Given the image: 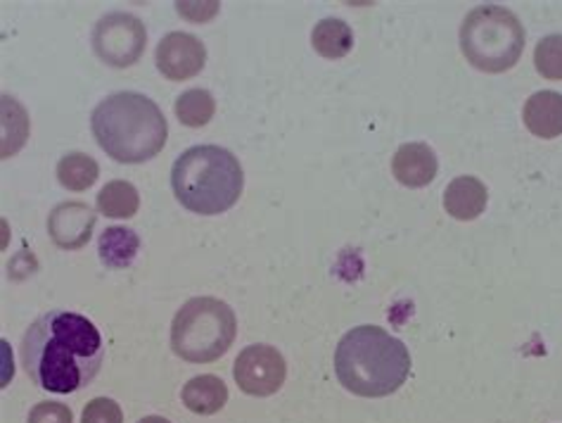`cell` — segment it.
Returning <instances> with one entry per match:
<instances>
[{"mask_svg": "<svg viewBox=\"0 0 562 423\" xmlns=\"http://www.w3.org/2000/svg\"><path fill=\"white\" fill-rule=\"evenodd\" d=\"M20 357L34 386L69 396L95 381L105 361V345L91 319L50 310L26 329Z\"/></svg>", "mask_w": 562, "mask_h": 423, "instance_id": "obj_1", "label": "cell"}, {"mask_svg": "<svg viewBox=\"0 0 562 423\" xmlns=\"http://www.w3.org/2000/svg\"><path fill=\"white\" fill-rule=\"evenodd\" d=\"M91 129L100 148L122 165H140L157 157L169 136V124L155 100L133 91L114 93L98 103Z\"/></svg>", "mask_w": 562, "mask_h": 423, "instance_id": "obj_2", "label": "cell"}, {"mask_svg": "<svg viewBox=\"0 0 562 423\" xmlns=\"http://www.w3.org/2000/svg\"><path fill=\"white\" fill-rule=\"evenodd\" d=\"M335 374L353 396L387 398L406 383L411 353L380 326H357L335 349Z\"/></svg>", "mask_w": 562, "mask_h": 423, "instance_id": "obj_3", "label": "cell"}, {"mask_svg": "<svg viewBox=\"0 0 562 423\" xmlns=\"http://www.w3.org/2000/svg\"><path fill=\"white\" fill-rule=\"evenodd\" d=\"M243 186L240 159L221 145H195L176 159L171 169L176 200L204 216L228 212L240 200Z\"/></svg>", "mask_w": 562, "mask_h": 423, "instance_id": "obj_4", "label": "cell"}, {"mask_svg": "<svg viewBox=\"0 0 562 423\" xmlns=\"http://www.w3.org/2000/svg\"><path fill=\"white\" fill-rule=\"evenodd\" d=\"M235 335L238 319L231 304L216 298H192L173 316L171 347L190 364H210L228 353Z\"/></svg>", "mask_w": 562, "mask_h": 423, "instance_id": "obj_5", "label": "cell"}, {"mask_svg": "<svg viewBox=\"0 0 562 423\" xmlns=\"http://www.w3.org/2000/svg\"><path fill=\"white\" fill-rule=\"evenodd\" d=\"M461 51L472 67L501 75L520 63L525 26L508 8L480 5L461 26Z\"/></svg>", "mask_w": 562, "mask_h": 423, "instance_id": "obj_6", "label": "cell"}, {"mask_svg": "<svg viewBox=\"0 0 562 423\" xmlns=\"http://www.w3.org/2000/svg\"><path fill=\"white\" fill-rule=\"evenodd\" d=\"M147 43L145 24L128 12H110L93 29V51L102 63L124 69L136 65Z\"/></svg>", "mask_w": 562, "mask_h": 423, "instance_id": "obj_7", "label": "cell"}, {"mask_svg": "<svg viewBox=\"0 0 562 423\" xmlns=\"http://www.w3.org/2000/svg\"><path fill=\"white\" fill-rule=\"evenodd\" d=\"M235 383L251 398H269L283 388L288 378L285 357L271 345H249L235 359Z\"/></svg>", "mask_w": 562, "mask_h": 423, "instance_id": "obj_8", "label": "cell"}, {"mask_svg": "<svg viewBox=\"0 0 562 423\" xmlns=\"http://www.w3.org/2000/svg\"><path fill=\"white\" fill-rule=\"evenodd\" d=\"M157 69L169 81H186L198 77L206 65L204 43L186 32H171L159 41L155 53Z\"/></svg>", "mask_w": 562, "mask_h": 423, "instance_id": "obj_9", "label": "cell"}, {"mask_svg": "<svg viewBox=\"0 0 562 423\" xmlns=\"http://www.w3.org/2000/svg\"><path fill=\"white\" fill-rule=\"evenodd\" d=\"M98 214L86 202H63L48 216V233L63 251H79L93 236Z\"/></svg>", "mask_w": 562, "mask_h": 423, "instance_id": "obj_10", "label": "cell"}, {"mask_svg": "<svg viewBox=\"0 0 562 423\" xmlns=\"http://www.w3.org/2000/svg\"><path fill=\"white\" fill-rule=\"evenodd\" d=\"M392 171L396 181L408 188L430 186L439 171L437 155L425 143H404L392 159Z\"/></svg>", "mask_w": 562, "mask_h": 423, "instance_id": "obj_11", "label": "cell"}, {"mask_svg": "<svg viewBox=\"0 0 562 423\" xmlns=\"http://www.w3.org/2000/svg\"><path fill=\"white\" fill-rule=\"evenodd\" d=\"M486 202H490V193L477 177H458L443 191V210L458 222L477 219L486 210Z\"/></svg>", "mask_w": 562, "mask_h": 423, "instance_id": "obj_12", "label": "cell"}, {"mask_svg": "<svg viewBox=\"0 0 562 423\" xmlns=\"http://www.w3.org/2000/svg\"><path fill=\"white\" fill-rule=\"evenodd\" d=\"M525 124L539 138L562 136V93L539 91L525 103Z\"/></svg>", "mask_w": 562, "mask_h": 423, "instance_id": "obj_13", "label": "cell"}, {"mask_svg": "<svg viewBox=\"0 0 562 423\" xmlns=\"http://www.w3.org/2000/svg\"><path fill=\"white\" fill-rule=\"evenodd\" d=\"M183 404L192 414L200 416H212L216 412H221L228 402V388L226 383L221 381L218 376L204 374V376H195L183 386Z\"/></svg>", "mask_w": 562, "mask_h": 423, "instance_id": "obj_14", "label": "cell"}, {"mask_svg": "<svg viewBox=\"0 0 562 423\" xmlns=\"http://www.w3.org/2000/svg\"><path fill=\"white\" fill-rule=\"evenodd\" d=\"M140 251V236L136 231L124 229V226H110L102 231L98 241V253L100 261L108 269H124L133 259H136Z\"/></svg>", "mask_w": 562, "mask_h": 423, "instance_id": "obj_15", "label": "cell"}, {"mask_svg": "<svg viewBox=\"0 0 562 423\" xmlns=\"http://www.w3.org/2000/svg\"><path fill=\"white\" fill-rule=\"evenodd\" d=\"M314 51L325 57V60H342V57L353 48V32L345 20L325 18L312 32Z\"/></svg>", "mask_w": 562, "mask_h": 423, "instance_id": "obj_16", "label": "cell"}, {"mask_svg": "<svg viewBox=\"0 0 562 423\" xmlns=\"http://www.w3.org/2000/svg\"><path fill=\"white\" fill-rule=\"evenodd\" d=\"M100 177V167L91 155L86 153H67L57 163V179L67 188V191L81 193L88 191Z\"/></svg>", "mask_w": 562, "mask_h": 423, "instance_id": "obj_17", "label": "cell"}, {"mask_svg": "<svg viewBox=\"0 0 562 423\" xmlns=\"http://www.w3.org/2000/svg\"><path fill=\"white\" fill-rule=\"evenodd\" d=\"M140 208L138 188L128 181H110L98 193V212L112 219H131Z\"/></svg>", "mask_w": 562, "mask_h": 423, "instance_id": "obj_18", "label": "cell"}, {"mask_svg": "<svg viewBox=\"0 0 562 423\" xmlns=\"http://www.w3.org/2000/svg\"><path fill=\"white\" fill-rule=\"evenodd\" d=\"M173 110H176V116H179L181 124H186L190 129H200L214 120L216 100L210 91L190 89L179 96Z\"/></svg>", "mask_w": 562, "mask_h": 423, "instance_id": "obj_19", "label": "cell"}, {"mask_svg": "<svg viewBox=\"0 0 562 423\" xmlns=\"http://www.w3.org/2000/svg\"><path fill=\"white\" fill-rule=\"evenodd\" d=\"M535 65L543 79L560 81L562 79V36L551 34L539 41L535 51Z\"/></svg>", "mask_w": 562, "mask_h": 423, "instance_id": "obj_20", "label": "cell"}, {"mask_svg": "<svg viewBox=\"0 0 562 423\" xmlns=\"http://www.w3.org/2000/svg\"><path fill=\"white\" fill-rule=\"evenodd\" d=\"M81 423H124L122 407L110 398H95L86 404Z\"/></svg>", "mask_w": 562, "mask_h": 423, "instance_id": "obj_21", "label": "cell"}, {"mask_svg": "<svg viewBox=\"0 0 562 423\" xmlns=\"http://www.w3.org/2000/svg\"><path fill=\"white\" fill-rule=\"evenodd\" d=\"M71 410L63 402H38L32 412H29L26 423H71Z\"/></svg>", "mask_w": 562, "mask_h": 423, "instance_id": "obj_22", "label": "cell"}, {"mask_svg": "<svg viewBox=\"0 0 562 423\" xmlns=\"http://www.w3.org/2000/svg\"><path fill=\"white\" fill-rule=\"evenodd\" d=\"M176 8L192 22H206L218 12V3H176Z\"/></svg>", "mask_w": 562, "mask_h": 423, "instance_id": "obj_23", "label": "cell"}, {"mask_svg": "<svg viewBox=\"0 0 562 423\" xmlns=\"http://www.w3.org/2000/svg\"><path fill=\"white\" fill-rule=\"evenodd\" d=\"M138 423H171V421L165 419V416H145V419H140Z\"/></svg>", "mask_w": 562, "mask_h": 423, "instance_id": "obj_24", "label": "cell"}]
</instances>
